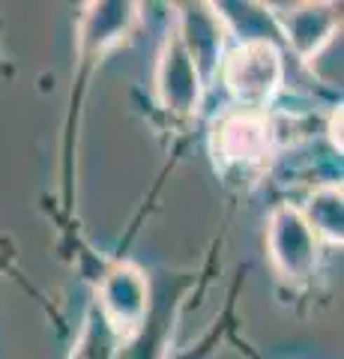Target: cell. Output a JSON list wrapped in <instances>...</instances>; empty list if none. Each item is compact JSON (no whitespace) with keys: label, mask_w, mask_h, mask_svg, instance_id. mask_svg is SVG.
<instances>
[{"label":"cell","mask_w":344,"mask_h":359,"mask_svg":"<svg viewBox=\"0 0 344 359\" xmlns=\"http://www.w3.org/2000/svg\"><path fill=\"white\" fill-rule=\"evenodd\" d=\"M209 153L221 174H258L275 156V129L266 111L228 108L209 126Z\"/></svg>","instance_id":"6da1fadb"},{"label":"cell","mask_w":344,"mask_h":359,"mask_svg":"<svg viewBox=\"0 0 344 359\" xmlns=\"http://www.w3.org/2000/svg\"><path fill=\"white\" fill-rule=\"evenodd\" d=\"M221 84L237 108L266 111L284 87V54L279 42H237L219 66Z\"/></svg>","instance_id":"7a4b0ae2"},{"label":"cell","mask_w":344,"mask_h":359,"mask_svg":"<svg viewBox=\"0 0 344 359\" xmlns=\"http://www.w3.org/2000/svg\"><path fill=\"white\" fill-rule=\"evenodd\" d=\"M266 255L275 276L287 285H305L320 261V240L296 204L273 207L266 219Z\"/></svg>","instance_id":"3957f363"},{"label":"cell","mask_w":344,"mask_h":359,"mask_svg":"<svg viewBox=\"0 0 344 359\" xmlns=\"http://www.w3.org/2000/svg\"><path fill=\"white\" fill-rule=\"evenodd\" d=\"M204 78L198 66L183 48L177 30L171 27L162 39L156 72H153V90H156V102L168 117L174 120H192L204 102Z\"/></svg>","instance_id":"277c9868"},{"label":"cell","mask_w":344,"mask_h":359,"mask_svg":"<svg viewBox=\"0 0 344 359\" xmlns=\"http://www.w3.org/2000/svg\"><path fill=\"white\" fill-rule=\"evenodd\" d=\"M93 306L102 311V318L117 332V339H129L147 320L153 306V287L147 273L132 261L114 264L99 282Z\"/></svg>","instance_id":"5b68a950"},{"label":"cell","mask_w":344,"mask_h":359,"mask_svg":"<svg viewBox=\"0 0 344 359\" xmlns=\"http://www.w3.org/2000/svg\"><path fill=\"white\" fill-rule=\"evenodd\" d=\"M279 36L291 45L299 60L315 63L338 39L341 13L332 4H266Z\"/></svg>","instance_id":"8992f818"},{"label":"cell","mask_w":344,"mask_h":359,"mask_svg":"<svg viewBox=\"0 0 344 359\" xmlns=\"http://www.w3.org/2000/svg\"><path fill=\"white\" fill-rule=\"evenodd\" d=\"M138 4L129 0H102V4H87L78 21V39L75 54L81 63H99L108 51H114L138 25Z\"/></svg>","instance_id":"52a82bcc"},{"label":"cell","mask_w":344,"mask_h":359,"mask_svg":"<svg viewBox=\"0 0 344 359\" xmlns=\"http://www.w3.org/2000/svg\"><path fill=\"white\" fill-rule=\"evenodd\" d=\"M174 30L183 42V48L188 51V57H192V63L198 66L204 84H209L219 75L221 57H225V45H228V30L213 13V6L180 4L177 6Z\"/></svg>","instance_id":"ba28073f"},{"label":"cell","mask_w":344,"mask_h":359,"mask_svg":"<svg viewBox=\"0 0 344 359\" xmlns=\"http://www.w3.org/2000/svg\"><path fill=\"white\" fill-rule=\"evenodd\" d=\"M177 309H180V299L165 294L159 302L153 299L150 314L141 327L129 335V339L117 341L114 359H165L171 347V332L177 323Z\"/></svg>","instance_id":"9c48e42d"},{"label":"cell","mask_w":344,"mask_h":359,"mask_svg":"<svg viewBox=\"0 0 344 359\" xmlns=\"http://www.w3.org/2000/svg\"><path fill=\"white\" fill-rule=\"evenodd\" d=\"M308 228L315 231L320 243L341 245L344 243V189L341 183H320L296 204Z\"/></svg>","instance_id":"30bf717a"},{"label":"cell","mask_w":344,"mask_h":359,"mask_svg":"<svg viewBox=\"0 0 344 359\" xmlns=\"http://www.w3.org/2000/svg\"><path fill=\"white\" fill-rule=\"evenodd\" d=\"M117 341H120L117 332L108 327L102 311H99L96 306H90L84 314L78 339H75V344H72L69 359H114Z\"/></svg>","instance_id":"8fae6325"},{"label":"cell","mask_w":344,"mask_h":359,"mask_svg":"<svg viewBox=\"0 0 344 359\" xmlns=\"http://www.w3.org/2000/svg\"><path fill=\"white\" fill-rule=\"evenodd\" d=\"M326 135H329V144L332 150H344V138H341V105H336L329 111V120H326Z\"/></svg>","instance_id":"7c38bea8"}]
</instances>
